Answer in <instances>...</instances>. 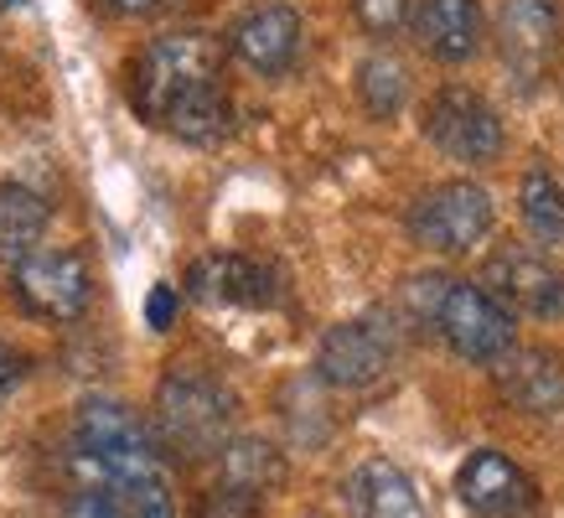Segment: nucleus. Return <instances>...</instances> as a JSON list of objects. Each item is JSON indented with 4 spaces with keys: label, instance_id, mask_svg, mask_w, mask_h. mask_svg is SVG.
Masks as SVG:
<instances>
[{
    "label": "nucleus",
    "instance_id": "obj_27",
    "mask_svg": "<svg viewBox=\"0 0 564 518\" xmlns=\"http://www.w3.org/2000/svg\"><path fill=\"white\" fill-rule=\"evenodd\" d=\"M6 6H26V0H6Z\"/></svg>",
    "mask_w": 564,
    "mask_h": 518
},
{
    "label": "nucleus",
    "instance_id": "obj_22",
    "mask_svg": "<svg viewBox=\"0 0 564 518\" xmlns=\"http://www.w3.org/2000/svg\"><path fill=\"white\" fill-rule=\"evenodd\" d=\"M192 518H264V514H259V493L234 487V483H218V487H207L203 498H197Z\"/></svg>",
    "mask_w": 564,
    "mask_h": 518
},
{
    "label": "nucleus",
    "instance_id": "obj_24",
    "mask_svg": "<svg viewBox=\"0 0 564 518\" xmlns=\"http://www.w3.org/2000/svg\"><path fill=\"white\" fill-rule=\"evenodd\" d=\"M176 306H182V295H176V285H151V295H145V322H151V332H166L176 322Z\"/></svg>",
    "mask_w": 564,
    "mask_h": 518
},
{
    "label": "nucleus",
    "instance_id": "obj_11",
    "mask_svg": "<svg viewBox=\"0 0 564 518\" xmlns=\"http://www.w3.org/2000/svg\"><path fill=\"white\" fill-rule=\"evenodd\" d=\"M456 498L477 518H529L539 508V487L513 456L481 446L456 466Z\"/></svg>",
    "mask_w": 564,
    "mask_h": 518
},
{
    "label": "nucleus",
    "instance_id": "obj_13",
    "mask_svg": "<svg viewBox=\"0 0 564 518\" xmlns=\"http://www.w3.org/2000/svg\"><path fill=\"white\" fill-rule=\"evenodd\" d=\"M301 42H306V26L295 17L291 6H254V11H243L234 21V32H228V47L239 57L249 73L259 78H285L295 68V57H301Z\"/></svg>",
    "mask_w": 564,
    "mask_h": 518
},
{
    "label": "nucleus",
    "instance_id": "obj_25",
    "mask_svg": "<svg viewBox=\"0 0 564 518\" xmlns=\"http://www.w3.org/2000/svg\"><path fill=\"white\" fill-rule=\"evenodd\" d=\"M21 374H26V358H21L11 343H0V399H11V389L21 384Z\"/></svg>",
    "mask_w": 564,
    "mask_h": 518
},
{
    "label": "nucleus",
    "instance_id": "obj_4",
    "mask_svg": "<svg viewBox=\"0 0 564 518\" xmlns=\"http://www.w3.org/2000/svg\"><path fill=\"white\" fill-rule=\"evenodd\" d=\"M420 130L441 155L451 161H466V166H487L502 155V115L492 109L487 94L466 84H445L435 88L420 109Z\"/></svg>",
    "mask_w": 564,
    "mask_h": 518
},
{
    "label": "nucleus",
    "instance_id": "obj_16",
    "mask_svg": "<svg viewBox=\"0 0 564 518\" xmlns=\"http://www.w3.org/2000/svg\"><path fill=\"white\" fill-rule=\"evenodd\" d=\"M414 36L435 63H466L477 57L481 36H487V17L481 0H420L414 6Z\"/></svg>",
    "mask_w": 564,
    "mask_h": 518
},
{
    "label": "nucleus",
    "instance_id": "obj_15",
    "mask_svg": "<svg viewBox=\"0 0 564 518\" xmlns=\"http://www.w3.org/2000/svg\"><path fill=\"white\" fill-rule=\"evenodd\" d=\"M497 389L523 414H539V420L564 414V363L544 347H513L497 363Z\"/></svg>",
    "mask_w": 564,
    "mask_h": 518
},
{
    "label": "nucleus",
    "instance_id": "obj_6",
    "mask_svg": "<svg viewBox=\"0 0 564 518\" xmlns=\"http://www.w3.org/2000/svg\"><path fill=\"white\" fill-rule=\"evenodd\" d=\"M430 327L445 337V347L466 363H502L513 353V311L502 306L492 291H481L477 280H451L435 306Z\"/></svg>",
    "mask_w": 564,
    "mask_h": 518
},
{
    "label": "nucleus",
    "instance_id": "obj_3",
    "mask_svg": "<svg viewBox=\"0 0 564 518\" xmlns=\"http://www.w3.org/2000/svg\"><path fill=\"white\" fill-rule=\"evenodd\" d=\"M73 466L78 477H124V472H161V441L124 410L120 399H84L73 420Z\"/></svg>",
    "mask_w": 564,
    "mask_h": 518
},
{
    "label": "nucleus",
    "instance_id": "obj_1",
    "mask_svg": "<svg viewBox=\"0 0 564 518\" xmlns=\"http://www.w3.org/2000/svg\"><path fill=\"white\" fill-rule=\"evenodd\" d=\"M135 115L187 145L234 136V94L223 84V42L207 32H166L135 57L130 73Z\"/></svg>",
    "mask_w": 564,
    "mask_h": 518
},
{
    "label": "nucleus",
    "instance_id": "obj_2",
    "mask_svg": "<svg viewBox=\"0 0 564 518\" xmlns=\"http://www.w3.org/2000/svg\"><path fill=\"white\" fill-rule=\"evenodd\" d=\"M234 410H239V399L228 384L182 363L155 389V441L176 462H207V456L228 451Z\"/></svg>",
    "mask_w": 564,
    "mask_h": 518
},
{
    "label": "nucleus",
    "instance_id": "obj_7",
    "mask_svg": "<svg viewBox=\"0 0 564 518\" xmlns=\"http://www.w3.org/2000/svg\"><path fill=\"white\" fill-rule=\"evenodd\" d=\"M481 291H492L513 316H539L554 322L564 316V270L549 255L529 249V244H502L481 265Z\"/></svg>",
    "mask_w": 564,
    "mask_h": 518
},
{
    "label": "nucleus",
    "instance_id": "obj_23",
    "mask_svg": "<svg viewBox=\"0 0 564 518\" xmlns=\"http://www.w3.org/2000/svg\"><path fill=\"white\" fill-rule=\"evenodd\" d=\"M352 17L368 36H393L404 21H414L410 0H352Z\"/></svg>",
    "mask_w": 564,
    "mask_h": 518
},
{
    "label": "nucleus",
    "instance_id": "obj_12",
    "mask_svg": "<svg viewBox=\"0 0 564 518\" xmlns=\"http://www.w3.org/2000/svg\"><path fill=\"white\" fill-rule=\"evenodd\" d=\"M172 477L161 472H124V477H78L68 518H172Z\"/></svg>",
    "mask_w": 564,
    "mask_h": 518
},
{
    "label": "nucleus",
    "instance_id": "obj_21",
    "mask_svg": "<svg viewBox=\"0 0 564 518\" xmlns=\"http://www.w3.org/2000/svg\"><path fill=\"white\" fill-rule=\"evenodd\" d=\"M518 213L533 239L564 244V182L549 172H529L518 182Z\"/></svg>",
    "mask_w": 564,
    "mask_h": 518
},
{
    "label": "nucleus",
    "instance_id": "obj_9",
    "mask_svg": "<svg viewBox=\"0 0 564 518\" xmlns=\"http://www.w3.org/2000/svg\"><path fill=\"white\" fill-rule=\"evenodd\" d=\"M564 17L554 0H502L497 11V52L502 68L513 73L523 88H533L549 73L554 52H560Z\"/></svg>",
    "mask_w": 564,
    "mask_h": 518
},
{
    "label": "nucleus",
    "instance_id": "obj_18",
    "mask_svg": "<svg viewBox=\"0 0 564 518\" xmlns=\"http://www.w3.org/2000/svg\"><path fill=\"white\" fill-rule=\"evenodd\" d=\"M52 224V207L42 203V192L21 187V182H0V265H21L36 255V244Z\"/></svg>",
    "mask_w": 564,
    "mask_h": 518
},
{
    "label": "nucleus",
    "instance_id": "obj_5",
    "mask_svg": "<svg viewBox=\"0 0 564 518\" xmlns=\"http://www.w3.org/2000/svg\"><path fill=\"white\" fill-rule=\"evenodd\" d=\"M492 192L477 187V182H441L414 197L410 207V239L430 255H466L477 249L487 234H492Z\"/></svg>",
    "mask_w": 564,
    "mask_h": 518
},
{
    "label": "nucleus",
    "instance_id": "obj_20",
    "mask_svg": "<svg viewBox=\"0 0 564 518\" xmlns=\"http://www.w3.org/2000/svg\"><path fill=\"white\" fill-rule=\"evenodd\" d=\"M358 99L373 120H393V115L404 109V99H410V73H404V63L389 57V52L362 57L358 63Z\"/></svg>",
    "mask_w": 564,
    "mask_h": 518
},
{
    "label": "nucleus",
    "instance_id": "obj_10",
    "mask_svg": "<svg viewBox=\"0 0 564 518\" xmlns=\"http://www.w3.org/2000/svg\"><path fill=\"white\" fill-rule=\"evenodd\" d=\"M17 295L21 306L47 316V322H73L88 311V295H94V280H88V265L73 249H36L17 265Z\"/></svg>",
    "mask_w": 564,
    "mask_h": 518
},
{
    "label": "nucleus",
    "instance_id": "obj_19",
    "mask_svg": "<svg viewBox=\"0 0 564 518\" xmlns=\"http://www.w3.org/2000/svg\"><path fill=\"white\" fill-rule=\"evenodd\" d=\"M223 483L249 487V493H270V487L285 483V462H280V451L270 441L239 435V441H228V451H223Z\"/></svg>",
    "mask_w": 564,
    "mask_h": 518
},
{
    "label": "nucleus",
    "instance_id": "obj_26",
    "mask_svg": "<svg viewBox=\"0 0 564 518\" xmlns=\"http://www.w3.org/2000/svg\"><path fill=\"white\" fill-rule=\"evenodd\" d=\"M120 17H161V11H172V6H182V0H109Z\"/></svg>",
    "mask_w": 564,
    "mask_h": 518
},
{
    "label": "nucleus",
    "instance_id": "obj_14",
    "mask_svg": "<svg viewBox=\"0 0 564 518\" xmlns=\"http://www.w3.org/2000/svg\"><path fill=\"white\" fill-rule=\"evenodd\" d=\"M187 295L203 306H239V311H264L274 306V270L249 255H203L187 270Z\"/></svg>",
    "mask_w": 564,
    "mask_h": 518
},
{
    "label": "nucleus",
    "instance_id": "obj_17",
    "mask_svg": "<svg viewBox=\"0 0 564 518\" xmlns=\"http://www.w3.org/2000/svg\"><path fill=\"white\" fill-rule=\"evenodd\" d=\"M347 514L352 518H425V503L414 493V477L389 456L352 466L347 477Z\"/></svg>",
    "mask_w": 564,
    "mask_h": 518
},
{
    "label": "nucleus",
    "instance_id": "obj_8",
    "mask_svg": "<svg viewBox=\"0 0 564 518\" xmlns=\"http://www.w3.org/2000/svg\"><path fill=\"white\" fill-rule=\"evenodd\" d=\"M393 368V332L378 316H352L322 337L316 347V379L332 389H368Z\"/></svg>",
    "mask_w": 564,
    "mask_h": 518
}]
</instances>
